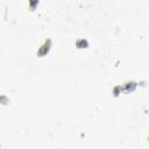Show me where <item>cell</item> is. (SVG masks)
I'll return each instance as SVG.
<instances>
[{
	"instance_id": "obj_1",
	"label": "cell",
	"mask_w": 149,
	"mask_h": 149,
	"mask_svg": "<svg viewBox=\"0 0 149 149\" xmlns=\"http://www.w3.org/2000/svg\"><path fill=\"white\" fill-rule=\"evenodd\" d=\"M52 44H54L52 40H51L50 37H45V38L40 43V45L37 47L36 56H37L38 58H43V57H45L47 55H49V52H50V50H51V48H52Z\"/></svg>"
},
{
	"instance_id": "obj_2",
	"label": "cell",
	"mask_w": 149,
	"mask_h": 149,
	"mask_svg": "<svg viewBox=\"0 0 149 149\" xmlns=\"http://www.w3.org/2000/svg\"><path fill=\"white\" fill-rule=\"evenodd\" d=\"M122 92L123 93H130V92H134L137 87V83L133 79H127L125 80L122 84Z\"/></svg>"
},
{
	"instance_id": "obj_3",
	"label": "cell",
	"mask_w": 149,
	"mask_h": 149,
	"mask_svg": "<svg viewBox=\"0 0 149 149\" xmlns=\"http://www.w3.org/2000/svg\"><path fill=\"white\" fill-rule=\"evenodd\" d=\"M74 45L77 49H87L90 47V43L85 37H77L74 41Z\"/></svg>"
},
{
	"instance_id": "obj_4",
	"label": "cell",
	"mask_w": 149,
	"mask_h": 149,
	"mask_svg": "<svg viewBox=\"0 0 149 149\" xmlns=\"http://www.w3.org/2000/svg\"><path fill=\"white\" fill-rule=\"evenodd\" d=\"M120 93H123L122 92V85L121 84H118V85H115L113 87V95L114 97H118V95H120Z\"/></svg>"
},
{
	"instance_id": "obj_5",
	"label": "cell",
	"mask_w": 149,
	"mask_h": 149,
	"mask_svg": "<svg viewBox=\"0 0 149 149\" xmlns=\"http://www.w3.org/2000/svg\"><path fill=\"white\" fill-rule=\"evenodd\" d=\"M40 1H36V0H33V1H28V6H29V9L30 10H34L36 6H38Z\"/></svg>"
},
{
	"instance_id": "obj_6",
	"label": "cell",
	"mask_w": 149,
	"mask_h": 149,
	"mask_svg": "<svg viewBox=\"0 0 149 149\" xmlns=\"http://www.w3.org/2000/svg\"><path fill=\"white\" fill-rule=\"evenodd\" d=\"M144 142L149 144V132H148V134H147V135H146V137H144Z\"/></svg>"
}]
</instances>
